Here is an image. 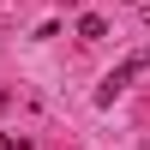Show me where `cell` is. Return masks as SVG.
Segmentation results:
<instances>
[{"mask_svg": "<svg viewBox=\"0 0 150 150\" xmlns=\"http://www.w3.org/2000/svg\"><path fill=\"white\" fill-rule=\"evenodd\" d=\"M138 72H150V42H144V48H132V54H126V60H120V66H114V72H108V78H102V84H96V108H108V102H114V96H120V90H126V84H132V78H138Z\"/></svg>", "mask_w": 150, "mask_h": 150, "instance_id": "cell-1", "label": "cell"}, {"mask_svg": "<svg viewBox=\"0 0 150 150\" xmlns=\"http://www.w3.org/2000/svg\"><path fill=\"white\" fill-rule=\"evenodd\" d=\"M102 36H108V18L102 12H84L78 18V42H102Z\"/></svg>", "mask_w": 150, "mask_h": 150, "instance_id": "cell-2", "label": "cell"}, {"mask_svg": "<svg viewBox=\"0 0 150 150\" xmlns=\"http://www.w3.org/2000/svg\"><path fill=\"white\" fill-rule=\"evenodd\" d=\"M0 150H30V138H12V132H0Z\"/></svg>", "mask_w": 150, "mask_h": 150, "instance_id": "cell-3", "label": "cell"}]
</instances>
